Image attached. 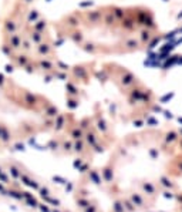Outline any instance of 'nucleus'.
Segmentation results:
<instances>
[{"label": "nucleus", "instance_id": "ddd939ff", "mask_svg": "<svg viewBox=\"0 0 182 212\" xmlns=\"http://www.w3.org/2000/svg\"><path fill=\"white\" fill-rule=\"evenodd\" d=\"M175 47H176V46H175V43H172V41H171V43H167L164 47H161L158 51H160V53H171Z\"/></svg>", "mask_w": 182, "mask_h": 212}, {"label": "nucleus", "instance_id": "0eeeda50", "mask_svg": "<svg viewBox=\"0 0 182 212\" xmlns=\"http://www.w3.org/2000/svg\"><path fill=\"white\" fill-rule=\"evenodd\" d=\"M121 201H123V205H124V209H125V212H137L134 204L131 202V199L127 197V195H124V197L121 198Z\"/></svg>", "mask_w": 182, "mask_h": 212}, {"label": "nucleus", "instance_id": "c756f323", "mask_svg": "<svg viewBox=\"0 0 182 212\" xmlns=\"http://www.w3.org/2000/svg\"><path fill=\"white\" fill-rule=\"evenodd\" d=\"M176 19H178V20H181V19H182V10L179 11L178 14H176Z\"/></svg>", "mask_w": 182, "mask_h": 212}, {"label": "nucleus", "instance_id": "f8f14e48", "mask_svg": "<svg viewBox=\"0 0 182 212\" xmlns=\"http://www.w3.org/2000/svg\"><path fill=\"white\" fill-rule=\"evenodd\" d=\"M123 27L125 30H132L135 27V22L132 19H124L123 20Z\"/></svg>", "mask_w": 182, "mask_h": 212}, {"label": "nucleus", "instance_id": "6e6552de", "mask_svg": "<svg viewBox=\"0 0 182 212\" xmlns=\"http://www.w3.org/2000/svg\"><path fill=\"white\" fill-rule=\"evenodd\" d=\"M176 60H178V56H169V59L165 60V63H164L161 67H162L164 70H169V68H172L174 66H176Z\"/></svg>", "mask_w": 182, "mask_h": 212}, {"label": "nucleus", "instance_id": "423d86ee", "mask_svg": "<svg viewBox=\"0 0 182 212\" xmlns=\"http://www.w3.org/2000/svg\"><path fill=\"white\" fill-rule=\"evenodd\" d=\"M141 98H142V90L134 88L132 91H131V97H130V103H131V104L141 103Z\"/></svg>", "mask_w": 182, "mask_h": 212}, {"label": "nucleus", "instance_id": "c9c22d12", "mask_svg": "<svg viewBox=\"0 0 182 212\" xmlns=\"http://www.w3.org/2000/svg\"><path fill=\"white\" fill-rule=\"evenodd\" d=\"M145 212H154V211H151V209H148V211H145Z\"/></svg>", "mask_w": 182, "mask_h": 212}, {"label": "nucleus", "instance_id": "f704fd0d", "mask_svg": "<svg viewBox=\"0 0 182 212\" xmlns=\"http://www.w3.org/2000/svg\"><path fill=\"white\" fill-rule=\"evenodd\" d=\"M178 31H179V33H182V27H181V29H179V30H178Z\"/></svg>", "mask_w": 182, "mask_h": 212}, {"label": "nucleus", "instance_id": "5701e85b", "mask_svg": "<svg viewBox=\"0 0 182 212\" xmlns=\"http://www.w3.org/2000/svg\"><path fill=\"white\" fill-rule=\"evenodd\" d=\"M161 194H162L165 198H168V199H174V195H175V192H172V191H167V190H162L161 191Z\"/></svg>", "mask_w": 182, "mask_h": 212}, {"label": "nucleus", "instance_id": "7ed1b4c3", "mask_svg": "<svg viewBox=\"0 0 182 212\" xmlns=\"http://www.w3.org/2000/svg\"><path fill=\"white\" fill-rule=\"evenodd\" d=\"M167 175L172 177V178H179L182 177V154L174 157L165 167Z\"/></svg>", "mask_w": 182, "mask_h": 212}, {"label": "nucleus", "instance_id": "dca6fc26", "mask_svg": "<svg viewBox=\"0 0 182 212\" xmlns=\"http://www.w3.org/2000/svg\"><path fill=\"white\" fill-rule=\"evenodd\" d=\"M112 11H114V17H117V19H124V16H125V11L121 7H114Z\"/></svg>", "mask_w": 182, "mask_h": 212}, {"label": "nucleus", "instance_id": "2f4dec72", "mask_svg": "<svg viewBox=\"0 0 182 212\" xmlns=\"http://www.w3.org/2000/svg\"><path fill=\"white\" fill-rule=\"evenodd\" d=\"M179 148H181V151H182V138H179Z\"/></svg>", "mask_w": 182, "mask_h": 212}, {"label": "nucleus", "instance_id": "c85d7f7f", "mask_svg": "<svg viewBox=\"0 0 182 212\" xmlns=\"http://www.w3.org/2000/svg\"><path fill=\"white\" fill-rule=\"evenodd\" d=\"M176 66H182V56H178V60H176Z\"/></svg>", "mask_w": 182, "mask_h": 212}, {"label": "nucleus", "instance_id": "20e7f679", "mask_svg": "<svg viewBox=\"0 0 182 212\" xmlns=\"http://www.w3.org/2000/svg\"><path fill=\"white\" fill-rule=\"evenodd\" d=\"M156 184H158L161 191L167 190V191L176 192V191L181 190V186H179V184L175 181V178H172V177H169V175H167V174L160 175V177L156 178Z\"/></svg>", "mask_w": 182, "mask_h": 212}, {"label": "nucleus", "instance_id": "9d476101", "mask_svg": "<svg viewBox=\"0 0 182 212\" xmlns=\"http://www.w3.org/2000/svg\"><path fill=\"white\" fill-rule=\"evenodd\" d=\"M121 81H123L124 86H130V84H132V83L135 81V77H134V74H132V73H128V71H127L125 75L123 77V80H121Z\"/></svg>", "mask_w": 182, "mask_h": 212}, {"label": "nucleus", "instance_id": "9b49d317", "mask_svg": "<svg viewBox=\"0 0 182 212\" xmlns=\"http://www.w3.org/2000/svg\"><path fill=\"white\" fill-rule=\"evenodd\" d=\"M144 26H147L148 29H155V27H156V24H155V22H154V17L151 16V13H148V16L145 17Z\"/></svg>", "mask_w": 182, "mask_h": 212}, {"label": "nucleus", "instance_id": "a211bd4d", "mask_svg": "<svg viewBox=\"0 0 182 212\" xmlns=\"http://www.w3.org/2000/svg\"><path fill=\"white\" fill-rule=\"evenodd\" d=\"M149 39H151V33H149L148 30H142V31H141V41H142V43L149 41Z\"/></svg>", "mask_w": 182, "mask_h": 212}, {"label": "nucleus", "instance_id": "e433bc0d", "mask_svg": "<svg viewBox=\"0 0 182 212\" xmlns=\"http://www.w3.org/2000/svg\"><path fill=\"white\" fill-rule=\"evenodd\" d=\"M158 212H168V211H158Z\"/></svg>", "mask_w": 182, "mask_h": 212}, {"label": "nucleus", "instance_id": "72a5a7b5", "mask_svg": "<svg viewBox=\"0 0 182 212\" xmlns=\"http://www.w3.org/2000/svg\"><path fill=\"white\" fill-rule=\"evenodd\" d=\"M176 120H178V123H179V124H182V117H178Z\"/></svg>", "mask_w": 182, "mask_h": 212}, {"label": "nucleus", "instance_id": "aec40b11", "mask_svg": "<svg viewBox=\"0 0 182 212\" xmlns=\"http://www.w3.org/2000/svg\"><path fill=\"white\" fill-rule=\"evenodd\" d=\"M125 46L128 48H138V46H140V43H138L137 40H135V39H131V40H128L125 43Z\"/></svg>", "mask_w": 182, "mask_h": 212}, {"label": "nucleus", "instance_id": "f257e3e1", "mask_svg": "<svg viewBox=\"0 0 182 212\" xmlns=\"http://www.w3.org/2000/svg\"><path fill=\"white\" fill-rule=\"evenodd\" d=\"M132 188L138 190L141 194H144L145 197L155 199V201L161 195V190H160V186H158V184H156V181H152V179H148V178L134 179Z\"/></svg>", "mask_w": 182, "mask_h": 212}, {"label": "nucleus", "instance_id": "7c9ffc66", "mask_svg": "<svg viewBox=\"0 0 182 212\" xmlns=\"http://www.w3.org/2000/svg\"><path fill=\"white\" fill-rule=\"evenodd\" d=\"M175 212H182V206H175Z\"/></svg>", "mask_w": 182, "mask_h": 212}, {"label": "nucleus", "instance_id": "4be33fe9", "mask_svg": "<svg viewBox=\"0 0 182 212\" xmlns=\"http://www.w3.org/2000/svg\"><path fill=\"white\" fill-rule=\"evenodd\" d=\"M147 125L155 127V125H160V123H158V120L154 118V117H147Z\"/></svg>", "mask_w": 182, "mask_h": 212}, {"label": "nucleus", "instance_id": "f03ea898", "mask_svg": "<svg viewBox=\"0 0 182 212\" xmlns=\"http://www.w3.org/2000/svg\"><path fill=\"white\" fill-rule=\"evenodd\" d=\"M125 195L130 198L131 202L134 204L135 209H137V211H141V212H145V211H148V209H152L154 206H155V204H156L155 199H151V198L145 197L144 194H141L138 190H135V188L128 190Z\"/></svg>", "mask_w": 182, "mask_h": 212}, {"label": "nucleus", "instance_id": "bb28decb", "mask_svg": "<svg viewBox=\"0 0 182 212\" xmlns=\"http://www.w3.org/2000/svg\"><path fill=\"white\" fill-rule=\"evenodd\" d=\"M152 111H155V112H162L164 110L160 107V105H156V104H155V105H152Z\"/></svg>", "mask_w": 182, "mask_h": 212}, {"label": "nucleus", "instance_id": "b1692460", "mask_svg": "<svg viewBox=\"0 0 182 212\" xmlns=\"http://www.w3.org/2000/svg\"><path fill=\"white\" fill-rule=\"evenodd\" d=\"M176 33H178V30H174V31H171V33H168L167 36H164V39H165V40H174L175 39V36H176Z\"/></svg>", "mask_w": 182, "mask_h": 212}, {"label": "nucleus", "instance_id": "39448f33", "mask_svg": "<svg viewBox=\"0 0 182 212\" xmlns=\"http://www.w3.org/2000/svg\"><path fill=\"white\" fill-rule=\"evenodd\" d=\"M164 145L165 147H174L179 141V134L176 130H169L164 134Z\"/></svg>", "mask_w": 182, "mask_h": 212}, {"label": "nucleus", "instance_id": "4468645a", "mask_svg": "<svg viewBox=\"0 0 182 212\" xmlns=\"http://www.w3.org/2000/svg\"><path fill=\"white\" fill-rule=\"evenodd\" d=\"M112 211H114V212H125V209H124V205H123V201H121V199H117V201L114 202Z\"/></svg>", "mask_w": 182, "mask_h": 212}, {"label": "nucleus", "instance_id": "2eb2a0df", "mask_svg": "<svg viewBox=\"0 0 182 212\" xmlns=\"http://www.w3.org/2000/svg\"><path fill=\"white\" fill-rule=\"evenodd\" d=\"M174 97H175V93H174V91H171V93H167L165 96H162V97L160 98V103H161V104H165V103H168L169 100H172Z\"/></svg>", "mask_w": 182, "mask_h": 212}, {"label": "nucleus", "instance_id": "412c9836", "mask_svg": "<svg viewBox=\"0 0 182 212\" xmlns=\"http://www.w3.org/2000/svg\"><path fill=\"white\" fill-rule=\"evenodd\" d=\"M148 154H149V157H151L152 160H156L158 155H160V151H158L156 148H148Z\"/></svg>", "mask_w": 182, "mask_h": 212}, {"label": "nucleus", "instance_id": "a878e982", "mask_svg": "<svg viewBox=\"0 0 182 212\" xmlns=\"http://www.w3.org/2000/svg\"><path fill=\"white\" fill-rule=\"evenodd\" d=\"M162 112H164V117H165L167 120H172V118H174V114H172L169 110H164Z\"/></svg>", "mask_w": 182, "mask_h": 212}, {"label": "nucleus", "instance_id": "473e14b6", "mask_svg": "<svg viewBox=\"0 0 182 212\" xmlns=\"http://www.w3.org/2000/svg\"><path fill=\"white\" fill-rule=\"evenodd\" d=\"M178 134H179V138H182V128H179V131H178Z\"/></svg>", "mask_w": 182, "mask_h": 212}, {"label": "nucleus", "instance_id": "cd10ccee", "mask_svg": "<svg viewBox=\"0 0 182 212\" xmlns=\"http://www.w3.org/2000/svg\"><path fill=\"white\" fill-rule=\"evenodd\" d=\"M134 125L135 127H142L144 125V121H142V120H137V121H134Z\"/></svg>", "mask_w": 182, "mask_h": 212}, {"label": "nucleus", "instance_id": "393cba45", "mask_svg": "<svg viewBox=\"0 0 182 212\" xmlns=\"http://www.w3.org/2000/svg\"><path fill=\"white\" fill-rule=\"evenodd\" d=\"M114 20H115V17H114V14H112V13H108V14L105 16V23H107V24H112V23H114Z\"/></svg>", "mask_w": 182, "mask_h": 212}, {"label": "nucleus", "instance_id": "f3484780", "mask_svg": "<svg viewBox=\"0 0 182 212\" xmlns=\"http://www.w3.org/2000/svg\"><path fill=\"white\" fill-rule=\"evenodd\" d=\"M174 201L176 202V206H182V190H179V191L175 192Z\"/></svg>", "mask_w": 182, "mask_h": 212}, {"label": "nucleus", "instance_id": "6ab92c4d", "mask_svg": "<svg viewBox=\"0 0 182 212\" xmlns=\"http://www.w3.org/2000/svg\"><path fill=\"white\" fill-rule=\"evenodd\" d=\"M161 39H162V37H160V36H158V37H155L152 41H151V43H149V46H148V51H151V50H154V48H155L156 46L160 44Z\"/></svg>", "mask_w": 182, "mask_h": 212}, {"label": "nucleus", "instance_id": "1a4fd4ad", "mask_svg": "<svg viewBox=\"0 0 182 212\" xmlns=\"http://www.w3.org/2000/svg\"><path fill=\"white\" fill-rule=\"evenodd\" d=\"M154 100V94L152 91H149V90H147V91H142V98H141V103H144V104H151Z\"/></svg>", "mask_w": 182, "mask_h": 212}, {"label": "nucleus", "instance_id": "4c0bfd02", "mask_svg": "<svg viewBox=\"0 0 182 212\" xmlns=\"http://www.w3.org/2000/svg\"><path fill=\"white\" fill-rule=\"evenodd\" d=\"M164 2H169V0H164Z\"/></svg>", "mask_w": 182, "mask_h": 212}]
</instances>
